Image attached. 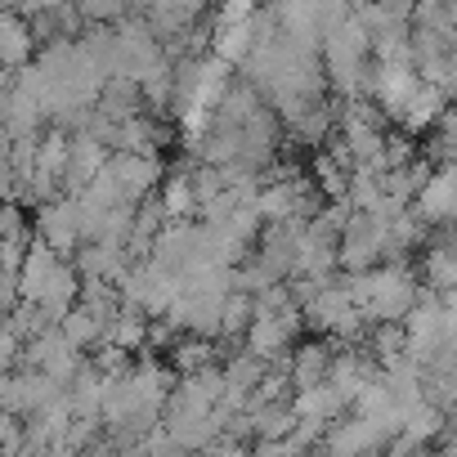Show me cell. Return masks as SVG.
<instances>
[{
  "label": "cell",
  "instance_id": "6da1fadb",
  "mask_svg": "<svg viewBox=\"0 0 457 457\" xmlns=\"http://www.w3.org/2000/svg\"><path fill=\"white\" fill-rule=\"evenodd\" d=\"M19 287H23L28 301H37V305H46V310H63V305L77 296V278H72V270L59 265V256H54L50 247H37V252L23 261V270H19Z\"/></svg>",
  "mask_w": 457,
  "mask_h": 457
},
{
  "label": "cell",
  "instance_id": "7a4b0ae2",
  "mask_svg": "<svg viewBox=\"0 0 457 457\" xmlns=\"http://www.w3.org/2000/svg\"><path fill=\"white\" fill-rule=\"evenodd\" d=\"M19 228H23V220H19V211H10V206H0V238H19Z\"/></svg>",
  "mask_w": 457,
  "mask_h": 457
}]
</instances>
